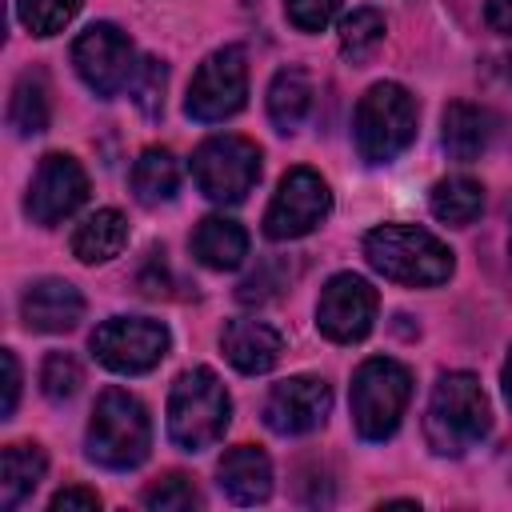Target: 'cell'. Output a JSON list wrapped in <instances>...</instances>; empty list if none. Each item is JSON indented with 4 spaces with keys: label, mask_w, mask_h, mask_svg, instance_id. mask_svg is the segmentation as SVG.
Masks as SVG:
<instances>
[{
    "label": "cell",
    "mask_w": 512,
    "mask_h": 512,
    "mask_svg": "<svg viewBox=\"0 0 512 512\" xmlns=\"http://www.w3.org/2000/svg\"><path fill=\"white\" fill-rule=\"evenodd\" d=\"M368 264L396 284L408 288H432L452 276V252L444 240L416 224H380L364 236Z\"/></svg>",
    "instance_id": "6da1fadb"
},
{
    "label": "cell",
    "mask_w": 512,
    "mask_h": 512,
    "mask_svg": "<svg viewBox=\"0 0 512 512\" xmlns=\"http://www.w3.org/2000/svg\"><path fill=\"white\" fill-rule=\"evenodd\" d=\"M492 428V408L472 372H444L428 400V444L440 456H464Z\"/></svg>",
    "instance_id": "7a4b0ae2"
},
{
    "label": "cell",
    "mask_w": 512,
    "mask_h": 512,
    "mask_svg": "<svg viewBox=\"0 0 512 512\" xmlns=\"http://www.w3.org/2000/svg\"><path fill=\"white\" fill-rule=\"evenodd\" d=\"M232 420V400L212 368H188L168 392V436L184 452L212 448Z\"/></svg>",
    "instance_id": "3957f363"
},
{
    "label": "cell",
    "mask_w": 512,
    "mask_h": 512,
    "mask_svg": "<svg viewBox=\"0 0 512 512\" xmlns=\"http://www.w3.org/2000/svg\"><path fill=\"white\" fill-rule=\"evenodd\" d=\"M152 448V424L136 396L124 388L100 392L88 420V456L104 468H136Z\"/></svg>",
    "instance_id": "277c9868"
},
{
    "label": "cell",
    "mask_w": 512,
    "mask_h": 512,
    "mask_svg": "<svg viewBox=\"0 0 512 512\" xmlns=\"http://www.w3.org/2000/svg\"><path fill=\"white\" fill-rule=\"evenodd\" d=\"M356 148L368 164L396 160L416 136V100L404 84L380 80L356 104Z\"/></svg>",
    "instance_id": "5b68a950"
},
{
    "label": "cell",
    "mask_w": 512,
    "mask_h": 512,
    "mask_svg": "<svg viewBox=\"0 0 512 512\" xmlns=\"http://www.w3.org/2000/svg\"><path fill=\"white\" fill-rule=\"evenodd\" d=\"M412 376L388 356H372L352 376V424L364 440H388L408 408Z\"/></svg>",
    "instance_id": "8992f818"
},
{
    "label": "cell",
    "mask_w": 512,
    "mask_h": 512,
    "mask_svg": "<svg viewBox=\"0 0 512 512\" xmlns=\"http://www.w3.org/2000/svg\"><path fill=\"white\" fill-rule=\"evenodd\" d=\"M192 180L208 200L236 204L260 180V148L244 136H212L192 152Z\"/></svg>",
    "instance_id": "52a82bcc"
},
{
    "label": "cell",
    "mask_w": 512,
    "mask_h": 512,
    "mask_svg": "<svg viewBox=\"0 0 512 512\" xmlns=\"http://www.w3.org/2000/svg\"><path fill=\"white\" fill-rule=\"evenodd\" d=\"M244 96H248V64H244V52L228 44L204 56V64L196 68L184 96V112L200 124H216L236 116L244 108Z\"/></svg>",
    "instance_id": "ba28073f"
},
{
    "label": "cell",
    "mask_w": 512,
    "mask_h": 512,
    "mask_svg": "<svg viewBox=\"0 0 512 512\" xmlns=\"http://www.w3.org/2000/svg\"><path fill=\"white\" fill-rule=\"evenodd\" d=\"M168 344H172L168 328L160 320H148V316H112L92 332L96 360L112 372H124V376L156 368L168 356Z\"/></svg>",
    "instance_id": "9c48e42d"
},
{
    "label": "cell",
    "mask_w": 512,
    "mask_h": 512,
    "mask_svg": "<svg viewBox=\"0 0 512 512\" xmlns=\"http://www.w3.org/2000/svg\"><path fill=\"white\" fill-rule=\"evenodd\" d=\"M332 212V192L312 168H292L276 184V196L264 212V236L268 240H296L308 236L324 216Z\"/></svg>",
    "instance_id": "30bf717a"
},
{
    "label": "cell",
    "mask_w": 512,
    "mask_h": 512,
    "mask_svg": "<svg viewBox=\"0 0 512 512\" xmlns=\"http://www.w3.org/2000/svg\"><path fill=\"white\" fill-rule=\"evenodd\" d=\"M72 64H76L80 80L96 96H116L136 76L132 40L116 24H92V28H84L76 36V44H72Z\"/></svg>",
    "instance_id": "8fae6325"
},
{
    "label": "cell",
    "mask_w": 512,
    "mask_h": 512,
    "mask_svg": "<svg viewBox=\"0 0 512 512\" xmlns=\"http://www.w3.org/2000/svg\"><path fill=\"white\" fill-rule=\"evenodd\" d=\"M376 288L356 276V272H340L332 276L324 288H320V300H316V328L336 340V344H356L372 332L376 324Z\"/></svg>",
    "instance_id": "7c38bea8"
},
{
    "label": "cell",
    "mask_w": 512,
    "mask_h": 512,
    "mask_svg": "<svg viewBox=\"0 0 512 512\" xmlns=\"http://www.w3.org/2000/svg\"><path fill=\"white\" fill-rule=\"evenodd\" d=\"M84 200H88V176H84V168L72 156H64V152H48L40 160L32 184H28L24 212L36 224L52 228V224L68 220Z\"/></svg>",
    "instance_id": "4fadbf2b"
},
{
    "label": "cell",
    "mask_w": 512,
    "mask_h": 512,
    "mask_svg": "<svg viewBox=\"0 0 512 512\" xmlns=\"http://www.w3.org/2000/svg\"><path fill=\"white\" fill-rule=\"evenodd\" d=\"M332 412V388L320 376H288L272 384L264 400V424L276 436H304L320 428Z\"/></svg>",
    "instance_id": "5bb4252c"
},
{
    "label": "cell",
    "mask_w": 512,
    "mask_h": 512,
    "mask_svg": "<svg viewBox=\"0 0 512 512\" xmlns=\"http://www.w3.org/2000/svg\"><path fill=\"white\" fill-rule=\"evenodd\" d=\"M84 316V296L68 280H36L20 296V320L32 332H72Z\"/></svg>",
    "instance_id": "9a60e30c"
},
{
    "label": "cell",
    "mask_w": 512,
    "mask_h": 512,
    "mask_svg": "<svg viewBox=\"0 0 512 512\" xmlns=\"http://www.w3.org/2000/svg\"><path fill=\"white\" fill-rule=\"evenodd\" d=\"M220 348H224V356H228V364H232L236 372L260 376V372H268V368L280 360L284 340H280V332H276L272 324L240 316V320H228V324H224Z\"/></svg>",
    "instance_id": "2e32d148"
},
{
    "label": "cell",
    "mask_w": 512,
    "mask_h": 512,
    "mask_svg": "<svg viewBox=\"0 0 512 512\" xmlns=\"http://www.w3.org/2000/svg\"><path fill=\"white\" fill-rule=\"evenodd\" d=\"M216 476H220V492L228 500H236V504H264L272 496V464L252 444L228 448L220 468H216Z\"/></svg>",
    "instance_id": "e0dca14e"
},
{
    "label": "cell",
    "mask_w": 512,
    "mask_h": 512,
    "mask_svg": "<svg viewBox=\"0 0 512 512\" xmlns=\"http://www.w3.org/2000/svg\"><path fill=\"white\" fill-rule=\"evenodd\" d=\"M488 136H492V116L480 108V104H468V100H452L440 116V144L452 160L468 164L476 160L484 148H488Z\"/></svg>",
    "instance_id": "ac0fdd59"
},
{
    "label": "cell",
    "mask_w": 512,
    "mask_h": 512,
    "mask_svg": "<svg viewBox=\"0 0 512 512\" xmlns=\"http://www.w3.org/2000/svg\"><path fill=\"white\" fill-rule=\"evenodd\" d=\"M192 256L204 268L232 272L248 256V232L236 220H228V216H204L196 224V232H192Z\"/></svg>",
    "instance_id": "d6986e66"
},
{
    "label": "cell",
    "mask_w": 512,
    "mask_h": 512,
    "mask_svg": "<svg viewBox=\"0 0 512 512\" xmlns=\"http://www.w3.org/2000/svg\"><path fill=\"white\" fill-rule=\"evenodd\" d=\"M124 244H128V220L116 208H96L72 232V256L80 264H104V260L120 256Z\"/></svg>",
    "instance_id": "ffe728a7"
},
{
    "label": "cell",
    "mask_w": 512,
    "mask_h": 512,
    "mask_svg": "<svg viewBox=\"0 0 512 512\" xmlns=\"http://www.w3.org/2000/svg\"><path fill=\"white\" fill-rule=\"evenodd\" d=\"M48 456L40 444H8L0 456V508H16L44 480Z\"/></svg>",
    "instance_id": "44dd1931"
},
{
    "label": "cell",
    "mask_w": 512,
    "mask_h": 512,
    "mask_svg": "<svg viewBox=\"0 0 512 512\" xmlns=\"http://www.w3.org/2000/svg\"><path fill=\"white\" fill-rule=\"evenodd\" d=\"M312 108V80L304 68H280L268 84V116L280 132H296Z\"/></svg>",
    "instance_id": "7402d4cb"
},
{
    "label": "cell",
    "mask_w": 512,
    "mask_h": 512,
    "mask_svg": "<svg viewBox=\"0 0 512 512\" xmlns=\"http://www.w3.org/2000/svg\"><path fill=\"white\" fill-rule=\"evenodd\" d=\"M428 208H432L436 220L464 228V224H472V220L480 216V208H484V188H480V180H472V176H444V180L432 184Z\"/></svg>",
    "instance_id": "603a6c76"
},
{
    "label": "cell",
    "mask_w": 512,
    "mask_h": 512,
    "mask_svg": "<svg viewBox=\"0 0 512 512\" xmlns=\"http://www.w3.org/2000/svg\"><path fill=\"white\" fill-rule=\"evenodd\" d=\"M176 184H180V164H176V156L168 148H144L136 156V164H132V192H136L140 204L152 208V204L172 200Z\"/></svg>",
    "instance_id": "cb8c5ba5"
},
{
    "label": "cell",
    "mask_w": 512,
    "mask_h": 512,
    "mask_svg": "<svg viewBox=\"0 0 512 512\" xmlns=\"http://www.w3.org/2000/svg\"><path fill=\"white\" fill-rule=\"evenodd\" d=\"M8 120L20 136H36L48 128V88L36 72H24L12 88V104H8Z\"/></svg>",
    "instance_id": "d4e9b609"
},
{
    "label": "cell",
    "mask_w": 512,
    "mask_h": 512,
    "mask_svg": "<svg viewBox=\"0 0 512 512\" xmlns=\"http://www.w3.org/2000/svg\"><path fill=\"white\" fill-rule=\"evenodd\" d=\"M384 32H388V24H384V16L376 8H356V12H348L340 20V52L352 64H360L380 48Z\"/></svg>",
    "instance_id": "484cf974"
},
{
    "label": "cell",
    "mask_w": 512,
    "mask_h": 512,
    "mask_svg": "<svg viewBox=\"0 0 512 512\" xmlns=\"http://www.w3.org/2000/svg\"><path fill=\"white\" fill-rule=\"evenodd\" d=\"M84 0H16V16L32 36H56L72 24Z\"/></svg>",
    "instance_id": "4316f807"
},
{
    "label": "cell",
    "mask_w": 512,
    "mask_h": 512,
    "mask_svg": "<svg viewBox=\"0 0 512 512\" xmlns=\"http://www.w3.org/2000/svg\"><path fill=\"white\" fill-rule=\"evenodd\" d=\"M140 500H144V508H152V512H188V508H200V492H196V484H192L184 472L160 476L156 484L144 488Z\"/></svg>",
    "instance_id": "83f0119b"
},
{
    "label": "cell",
    "mask_w": 512,
    "mask_h": 512,
    "mask_svg": "<svg viewBox=\"0 0 512 512\" xmlns=\"http://www.w3.org/2000/svg\"><path fill=\"white\" fill-rule=\"evenodd\" d=\"M80 384H84V372H80V364L68 352L44 356V364H40V388H44L48 400H68V396L80 392Z\"/></svg>",
    "instance_id": "f1b7e54d"
},
{
    "label": "cell",
    "mask_w": 512,
    "mask_h": 512,
    "mask_svg": "<svg viewBox=\"0 0 512 512\" xmlns=\"http://www.w3.org/2000/svg\"><path fill=\"white\" fill-rule=\"evenodd\" d=\"M128 88H132V100L140 104V112L156 116L164 108V64L160 60H140Z\"/></svg>",
    "instance_id": "f546056e"
},
{
    "label": "cell",
    "mask_w": 512,
    "mask_h": 512,
    "mask_svg": "<svg viewBox=\"0 0 512 512\" xmlns=\"http://www.w3.org/2000/svg\"><path fill=\"white\" fill-rule=\"evenodd\" d=\"M340 4L344 0H284V12L300 32H320L340 12Z\"/></svg>",
    "instance_id": "4dcf8cb0"
},
{
    "label": "cell",
    "mask_w": 512,
    "mask_h": 512,
    "mask_svg": "<svg viewBox=\"0 0 512 512\" xmlns=\"http://www.w3.org/2000/svg\"><path fill=\"white\" fill-rule=\"evenodd\" d=\"M72 508L96 512V508H100V496H96L92 488H60V492L52 496V512H72Z\"/></svg>",
    "instance_id": "1f68e13d"
},
{
    "label": "cell",
    "mask_w": 512,
    "mask_h": 512,
    "mask_svg": "<svg viewBox=\"0 0 512 512\" xmlns=\"http://www.w3.org/2000/svg\"><path fill=\"white\" fill-rule=\"evenodd\" d=\"M0 364H4V416H12L16 412V400H20V364H16V352L12 348H4L0 352Z\"/></svg>",
    "instance_id": "d6a6232c"
},
{
    "label": "cell",
    "mask_w": 512,
    "mask_h": 512,
    "mask_svg": "<svg viewBox=\"0 0 512 512\" xmlns=\"http://www.w3.org/2000/svg\"><path fill=\"white\" fill-rule=\"evenodd\" d=\"M484 20H488V28H492V32L512 36V0H488Z\"/></svg>",
    "instance_id": "836d02e7"
},
{
    "label": "cell",
    "mask_w": 512,
    "mask_h": 512,
    "mask_svg": "<svg viewBox=\"0 0 512 512\" xmlns=\"http://www.w3.org/2000/svg\"><path fill=\"white\" fill-rule=\"evenodd\" d=\"M500 380H504V396H508V404H512V352H508V360H504V372H500Z\"/></svg>",
    "instance_id": "e575fe53"
},
{
    "label": "cell",
    "mask_w": 512,
    "mask_h": 512,
    "mask_svg": "<svg viewBox=\"0 0 512 512\" xmlns=\"http://www.w3.org/2000/svg\"><path fill=\"white\" fill-rule=\"evenodd\" d=\"M508 252H512V236H508Z\"/></svg>",
    "instance_id": "d590c367"
}]
</instances>
